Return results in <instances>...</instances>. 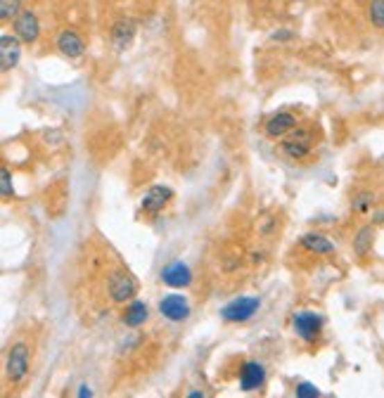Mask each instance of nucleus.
<instances>
[{
	"label": "nucleus",
	"mask_w": 384,
	"mask_h": 398,
	"mask_svg": "<svg viewBox=\"0 0 384 398\" xmlns=\"http://www.w3.org/2000/svg\"><path fill=\"white\" fill-rule=\"evenodd\" d=\"M171 197H174V190H171V188L154 185V188L147 190L145 194H142V211L152 213V216H154V213H159L166 204H169Z\"/></svg>",
	"instance_id": "9b49d317"
},
{
	"label": "nucleus",
	"mask_w": 384,
	"mask_h": 398,
	"mask_svg": "<svg viewBox=\"0 0 384 398\" xmlns=\"http://www.w3.org/2000/svg\"><path fill=\"white\" fill-rule=\"evenodd\" d=\"M358 3H360V0H358Z\"/></svg>",
	"instance_id": "bb28decb"
},
{
	"label": "nucleus",
	"mask_w": 384,
	"mask_h": 398,
	"mask_svg": "<svg viewBox=\"0 0 384 398\" xmlns=\"http://www.w3.org/2000/svg\"><path fill=\"white\" fill-rule=\"evenodd\" d=\"M263 382H266V370L261 363L247 360L240 370V389L242 391H259Z\"/></svg>",
	"instance_id": "9d476101"
},
{
	"label": "nucleus",
	"mask_w": 384,
	"mask_h": 398,
	"mask_svg": "<svg viewBox=\"0 0 384 398\" xmlns=\"http://www.w3.org/2000/svg\"><path fill=\"white\" fill-rule=\"evenodd\" d=\"M135 294H137V282L133 280V275L126 273V270H117V273H112V278H110L112 301H117V304L133 301Z\"/></svg>",
	"instance_id": "39448f33"
},
{
	"label": "nucleus",
	"mask_w": 384,
	"mask_h": 398,
	"mask_svg": "<svg viewBox=\"0 0 384 398\" xmlns=\"http://www.w3.org/2000/svg\"><path fill=\"white\" fill-rule=\"evenodd\" d=\"M313 145H316V138H313V131L308 128H294L283 138V152L294 161L308 157Z\"/></svg>",
	"instance_id": "f257e3e1"
},
{
	"label": "nucleus",
	"mask_w": 384,
	"mask_h": 398,
	"mask_svg": "<svg viewBox=\"0 0 384 398\" xmlns=\"http://www.w3.org/2000/svg\"><path fill=\"white\" fill-rule=\"evenodd\" d=\"M22 13V0H0V19H17Z\"/></svg>",
	"instance_id": "a211bd4d"
},
{
	"label": "nucleus",
	"mask_w": 384,
	"mask_h": 398,
	"mask_svg": "<svg viewBox=\"0 0 384 398\" xmlns=\"http://www.w3.org/2000/svg\"><path fill=\"white\" fill-rule=\"evenodd\" d=\"M320 391L316 384H308V382H301L297 386V398H318Z\"/></svg>",
	"instance_id": "4be33fe9"
},
{
	"label": "nucleus",
	"mask_w": 384,
	"mask_h": 398,
	"mask_svg": "<svg viewBox=\"0 0 384 398\" xmlns=\"http://www.w3.org/2000/svg\"><path fill=\"white\" fill-rule=\"evenodd\" d=\"M261 308V299L256 297H240L233 299L221 308V318L226 322H247L256 310Z\"/></svg>",
	"instance_id": "f03ea898"
},
{
	"label": "nucleus",
	"mask_w": 384,
	"mask_h": 398,
	"mask_svg": "<svg viewBox=\"0 0 384 398\" xmlns=\"http://www.w3.org/2000/svg\"><path fill=\"white\" fill-rule=\"evenodd\" d=\"M57 48H60V53L69 57V60H78V57L85 53L83 38L78 36L76 31H72V28H65V31L57 36Z\"/></svg>",
	"instance_id": "f8f14e48"
},
{
	"label": "nucleus",
	"mask_w": 384,
	"mask_h": 398,
	"mask_svg": "<svg viewBox=\"0 0 384 398\" xmlns=\"http://www.w3.org/2000/svg\"><path fill=\"white\" fill-rule=\"evenodd\" d=\"M162 282L166 287H174V290H183L192 282V270L187 268V263L174 261L162 270Z\"/></svg>",
	"instance_id": "1a4fd4ad"
},
{
	"label": "nucleus",
	"mask_w": 384,
	"mask_h": 398,
	"mask_svg": "<svg viewBox=\"0 0 384 398\" xmlns=\"http://www.w3.org/2000/svg\"><path fill=\"white\" fill-rule=\"evenodd\" d=\"M301 247L311 254H318V256H325V254H335V244L325 238V235L318 233H308L301 238Z\"/></svg>",
	"instance_id": "2eb2a0df"
},
{
	"label": "nucleus",
	"mask_w": 384,
	"mask_h": 398,
	"mask_svg": "<svg viewBox=\"0 0 384 398\" xmlns=\"http://www.w3.org/2000/svg\"><path fill=\"white\" fill-rule=\"evenodd\" d=\"M187 396H190V398H204V394H199V391H190Z\"/></svg>",
	"instance_id": "a878e982"
},
{
	"label": "nucleus",
	"mask_w": 384,
	"mask_h": 398,
	"mask_svg": "<svg viewBox=\"0 0 384 398\" xmlns=\"http://www.w3.org/2000/svg\"><path fill=\"white\" fill-rule=\"evenodd\" d=\"M22 60V38L17 36H3L0 38V67L3 72H10L19 65Z\"/></svg>",
	"instance_id": "6e6552de"
},
{
	"label": "nucleus",
	"mask_w": 384,
	"mask_h": 398,
	"mask_svg": "<svg viewBox=\"0 0 384 398\" xmlns=\"http://www.w3.org/2000/svg\"><path fill=\"white\" fill-rule=\"evenodd\" d=\"M297 128V117L290 112H280L266 121V135L268 138H285L290 131Z\"/></svg>",
	"instance_id": "ddd939ff"
},
{
	"label": "nucleus",
	"mask_w": 384,
	"mask_h": 398,
	"mask_svg": "<svg viewBox=\"0 0 384 398\" xmlns=\"http://www.w3.org/2000/svg\"><path fill=\"white\" fill-rule=\"evenodd\" d=\"M15 33L22 38V43H36L41 36V24H38V17L31 10H22L19 17L15 19Z\"/></svg>",
	"instance_id": "0eeeda50"
},
{
	"label": "nucleus",
	"mask_w": 384,
	"mask_h": 398,
	"mask_svg": "<svg viewBox=\"0 0 384 398\" xmlns=\"http://www.w3.org/2000/svg\"><path fill=\"white\" fill-rule=\"evenodd\" d=\"M150 318V310H147V306L142 301H131L126 306V313H124V325L126 327H140L145 325V320Z\"/></svg>",
	"instance_id": "dca6fc26"
},
{
	"label": "nucleus",
	"mask_w": 384,
	"mask_h": 398,
	"mask_svg": "<svg viewBox=\"0 0 384 398\" xmlns=\"http://www.w3.org/2000/svg\"><path fill=\"white\" fill-rule=\"evenodd\" d=\"M0 192H3V199H12V194H15L12 178H10L8 169H0Z\"/></svg>",
	"instance_id": "412c9836"
},
{
	"label": "nucleus",
	"mask_w": 384,
	"mask_h": 398,
	"mask_svg": "<svg viewBox=\"0 0 384 398\" xmlns=\"http://www.w3.org/2000/svg\"><path fill=\"white\" fill-rule=\"evenodd\" d=\"M159 313L171 322H183L190 315V306H187V299L181 297V294H169L159 301Z\"/></svg>",
	"instance_id": "423d86ee"
},
{
	"label": "nucleus",
	"mask_w": 384,
	"mask_h": 398,
	"mask_svg": "<svg viewBox=\"0 0 384 398\" xmlns=\"http://www.w3.org/2000/svg\"><path fill=\"white\" fill-rule=\"evenodd\" d=\"M368 17H370L372 26L384 28V0H370V5H368Z\"/></svg>",
	"instance_id": "aec40b11"
},
{
	"label": "nucleus",
	"mask_w": 384,
	"mask_h": 398,
	"mask_svg": "<svg viewBox=\"0 0 384 398\" xmlns=\"http://www.w3.org/2000/svg\"><path fill=\"white\" fill-rule=\"evenodd\" d=\"M76 394L81 396V398H85V396H93V391H90L85 384H81V386H78V391H76Z\"/></svg>",
	"instance_id": "b1692460"
},
{
	"label": "nucleus",
	"mask_w": 384,
	"mask_h": 398,
	"mask_svg": "<svg viewBox=\"0 0 384 398\" xmlns=\"http://www.w3.org/2000/svg\"><path fill=\"white\" fill-rule=\"evenodd\" d=\"M292 33L290 31H280V33H273V40H290Z\"/></svg>",
	"instance_id": "5701e85b"
},
{
	"label": "nucleus",
	"mask_w": 384,
	"mask_h": 398,
	"mask_svg": "<svg viewBox=\"0 0 384 398\" xmlns=\"http://www.w3.org/2000/svg\"><path fill=\"white\" fill-rule=\"evenodd\" d=\"M375 244V226H363L353 238V254L356 256H368Z\"/></svg>",
	"instance_id": "f3484780"
},
{
	"label": "nucleus",
	"mask_w": 384,
	"mask_h": 398,
	"mask_svg": "<svg viewBox=\"0 0 384 398\" xmlns=\"http://www.w3.org/2000/svg\"><path fill=\"white\" fill-rule=\"evenodd\" d=\"M135 36V22L133 19H119L112 26V45L117 50H126L133 43Z\"/></svg>",
	"instance_id": "4468645a"
},
{
	"label": "nucleus",
	"mask_w": 384,
	"mask_h": 398,
	"mask_svg": "<svg viewBox=\"0 0 384 398\" xmlns=\"http://www.w3.org/2000/svg\"><path fill=\"white\" fill-rule=\"evenodd\" d=\"M292 325H294V332L301 342L313 344L320 337V330H323V318L313 310H299V313H294Z\"/></svg>",
	"instance_id": "7ed1b4c3"
},
{
	"label": "nucleus",
	"mask_w": 384,
	"mask_h": 398,
	"mask_svg": "<svg viewBox=\"0 0 384 398\" xmlns=\"http://www.w3.org/2000/svg\"><path fill=\"white\" fill-rule=\"evenodd\" d=\"M372 204H375V194L365 190V192H358L356 197H353L351 209L356 211V213H368L372 209Z\"/></svg>",
	"instance_id": "6ab92c4d"
},
{
	"label": "nucleus",
	"mask_w": 384,
	"mask_h": 398,
	"mask_svg": "<svg viewBox=\"0 0 384 398\" xmlns=\"http://www.w3.org/2000/svg\"><path fill=\"white\" fill-rule=\"evenodd\" d=\"M5 372H8V379L12 384L24 382L28 374V346L26 344H15L12 349H10Z\"/></svg>",
	"instance_id": "20e7f679"
},
{
	"label": "nucleus",
	"mask_w": 384,
	"mask_h": 398,
	"mask_svg": "<svg viewBox=\"0 0 384 398\" xmlns=\"http://www.w3.org/2000/svg\"><path fill=\"white\" fill-rule=\"evenodd\" d=\"M375 221H377V223H384V211H377V213H375Z\"/></svg>",
	"instance_id": "393cba45"
}]
</instances>
